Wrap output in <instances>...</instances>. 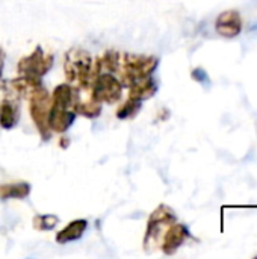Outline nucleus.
<instances>
[{
    "label": "nucleus",
    "mask_w": 257,
    "mask_h": 259,
    "mask_svg": "<svg viewBox=\"0 0 257 259\" xmlns=\"http://www.w3.org/2000/svg\"><path fill=\"white\" fill-rule=\"evenodd\" d=\"M74 111H76V114L83 115L86 118H95L101 112V103L95 102L92 97H89L88 100L77 99V102L74 105Z\"/></svg>",
    "instance_id": "2eb2a0df"
},
{
    "label": "nucleus",
    "mask_w": 257,
    "mask_h": 259,
    "mask_svg": "<svg viewBox=\"0 0 257 259\" xmlns=\"http://www.w3.org/2000/svg\"><path fill=\"white\" fill-rule=\"evenodd\" d=\"M68 144H70V140H68L67 137H62V138H61V141H59V146H61L62 149H67V147H68Z\"/></svg>",
    "instance_id": "aec40b11"
},
{
    "label": "nucleus",
    "mask_w": 257,
    "mask_h": 259,
    "mask_svg": "<svg viewBox=\"0 0 257 259\" xmlns=\"http://www.w3.org/2000/svg\"><path fill=\"white\" fill-rule=\"evenodd\" d=\"M159 65V59L156 56H145V55H135V53H124L121 55L120 70L121 83L123 87H129L141 79H145L155 73Z\"/></svg>",
    "instance_id": "7ed1b4c3"
},
{
    "label": "nucleus",
    "mask_w": 257,
    "mask_h": 259,
    "mask_svg": "<svg viewBox=\"0 0 257 259\" xmlns=\"http://www.w3.org/2000/svg\"><path fill=\"white\" fill-rule=\"evenodd\" d=\"M215 30L224 38H236L242 32V18L236 9L221 12L215 20Z\"/></svg>",
    "instance_id": "1a4fd4ad"
},
{
    "label": "nucleus",
    "mask_w": 257,
    "mask_h": 259,
    "mask_svg": "<svg viewBox=\"0 0 257 259\" xmlns=\"http://www.w3.org/2000/svg\"><path fill=\"white\" fill-rule=\"evenodd\" d=\"M50 105H52V96L44 87H38L29 96V112L44 141L48 140L52 135V131L48 127Z\"/></svg>",
    "instance_id": "39448f33"
},
{
    "label": "nucleus",
    "mask_w": 257,
    "mask_h": 259,
    "mask_svg": "<svg viewBox=\"0 0 257 259\" xmlns=\"http://www.w3.org/2000/svg\"><path fill=\"white\" fill-rule=\"evenodd\" d=\"M18 102L11 97H5L0 103V127L12 129L18 121Z\"/></svg>",
    "instance_id": "f8f14e48"
},
{
    "label": "nucleus",
    "mask_w": 257,
    "mask_h": 259,
    "mask_svg": "<svg viewBox=\"0 0 257 259\" xmlns=\"http://www.w3.org/2000/svg\"><path fill=\"white\" fill-rule=\"evenodd\" d=\"M91 97L98 103H117L123 96V83L114 73H98L91 83Z\"/></svg>",
    "instance_id": "423d86ee"
},
{
    "label": "nucleus",
    "mask_w": 257,
    "mask_h": 259,
    "mask_svg": "<svg viewBox=\"0 0 257 259\" xmlns=\"http://www.w3.org/2000/svg\"><path fill=\"white\" fill-rule=\"evenodd\" d=\"M141 105H142V102H139V100H135V99H127L120 108H118V111H117V117L118 118H121V120H126V118H132V117H135L138 112H139V109H141Z\"/></svg>",
    "instance_id": "dca6fc26"
},
{
    "label": "nucleus",
    "mask_w": 257,
    "mask_h": 259,
    "mask_svg": "<svg viewBox=\"0 0 257 259\" xmlns=\"http://www.w3.org/2000/svg\"><path fill=\"white\" fill-rule=\"evenodd\" d=\"M30 193V185L26 182L3 184L0 185V200L8 199H26Z\"/></svg>",
    "instance_id": "4468645a"
},
{
    "label": "nucleus",
    "mask_w": 257,
    "mask_h": 259,
    "mask_svg": "<svg viewBox=\"0 0 257 259\" xmlns=\"http://www.w3.org/2000/svg\"><path fill=\"white\" fill-rule=\"evenodd\" d=\"M86 228H88L86 220H82V219L80 220H73L62 231H59L56 234V243L58 244H67V243L76 241V240L82 238Z\"/></svg>",
    "instance_id": "9b49d317"
},
{
    "label": "nucleus",
    "mask_w": 257,
    "mask_h": 259,
    "mask_svg": "<svg viewBox=\"0 0 257 259\" xmlns=\"http://www.w3.org/2000/svg\"><path fill=\"white\" fill-rule=\"evenodd\" d=\"M191 238L189 229L182 223H173L164 235L161 243V250L165 255H174L188 240Z\"/></svg>",
    "instance_id": "6e6552de"
},
{
    "label": "nucleus",
    "mask_w": 257,
    "mask_h": 259,
    "mask_svg": "<svg viewBox=\"0 0 257 259\" xmlns=\"http://www.w3.org/2000/svg\"><path fill=\"white\" fill-rule=\"evenodd\" d=\"M52 96L50 115H48V127L52 132L64 134L67 132L76 120L74 105L77 102V90L70 83L58 85Z\"/></svg>",
    "instance_id": "f257e3e1"
},
{
    "label": "nucleus",
    "mask_w": 257,
    "mask_h": 259,
    "mask_svg": "<svg viewBox=\"0 0 257 259\" xmlns=\"http://www.w3.org/2000/svg\"><path fill=\"white\" fill-rule=\"evenodd\" d=\"M176 222H177V217H176L174 211L167 205H159L148 217L147 229H145V235H144V244H142L144 250L151 252V250L161 247L165 232Z\"/></svg>",
    "instance_id": "20e7f679"
},
{
    "label": "nucleus",
    "mask_w": 257,
    "mask_h": 259,
    "mask_svg": "<svg viewBox=\"0 0 257 259\" xmlns=\"http://www.w3.org/2000/svg\"><path fill=\"white\" fill-rule=\"evenodd\" d=\"M192 79L203 83V82H208V80H209V76H208V73H206L203 68H195V70L192 71Z\"/></svg>",
    "instance_id": "a211bd4d"
},
{
    "label": "nucleus",
    "mask_w": 257,
    "mask_h": 259,
    "mask_svg": "<svg viewBox=\"0 0 257 259\" xmlns=\"http://www.w3.org/2000/svg\"><path fill=\"white\" fill-rule=\"evenodd\" d=\"M3 67H5V52L0 47V79H2V74H3Z\"/></svg>",
    "instance_id": "6ab92c4d"
},
{
    "label": "nucleus",
    "mask_w": 257,
    "mask_h": 259,
    "mask_svg": "<svg viewBox=\"0 0 257 259\" xmlns=\"http://www.w3.org/2000/svg\"><path fill=\"white\" fill-rule=\"evenodd\" d=\"M33 229L36 231H52L58 226L59 219L53 214H42L33 217Z\"/></svg>",
    "instance_id": "f3484780"
},
{
    "label": "nucleus",
    "mask_w": 257,
    "mask_h": 259,
    "mask_svg": "<svg viewBox=\"0 0 257 259\" xmlns=\"http://www.w3.org/2000/svg\"><path fill=\"white\" fill-rule=\"evenodd\" d=\"M120 61H121V55L118 52H114V50H109V52H105L101 56H98L95 61H94V65H95V73H118L120 70Z\"/></svg>",
    "instance_id": "ddd939ff"
},
{
    "label": "nucleus",
    "mask_w": 257,
    "mask_h": 259,
    "mask_svg": "<svg viewBox=\"0 0 257 259\" xmlns=\"http://www.w3.org/2000/svg\"><path fill=\"white\" fill-rule=\"evenodd\" d=\"M64 73L67 77V83L73 88L79 90H89L95 73L94 59L89 52L83 49H71L65 55L64 61Z\"/></svg>",
    "instance_id": "f03ea898"
},
{
    "label": "nucleus",
    "mask_w": 257,
    "mask_h": 259,
    "mask_svg": "<svg viewBox=\"0 0 257 259\" xmlns=\"http://www.w3.org/2000/svg\"><path fill=\"white\" fill-rule=\"evenodd\" d=\"M156 93H158V83L151 76L129 85V97L139 102L151 99Z\"/></svg>",
    "instance_id": "9d476101"
},
{
    "label": "nucleus",
    "mask_w": 257,
    "mask_h": 259,
    "mask_svg": "<svg viewBox=\"0 0 257 259\" xmlns=\"http://www.w3.org/2000/svg\"><path fill=\"white\" fill-rule=\"evenodd\" d=\"M53 67V55L44 52L41 47H35L27 56H23L17 64L18 76H26L32 79H41Z\"/></svg>",
    "instance_id": "0eeeda50"
}]
</instances>
